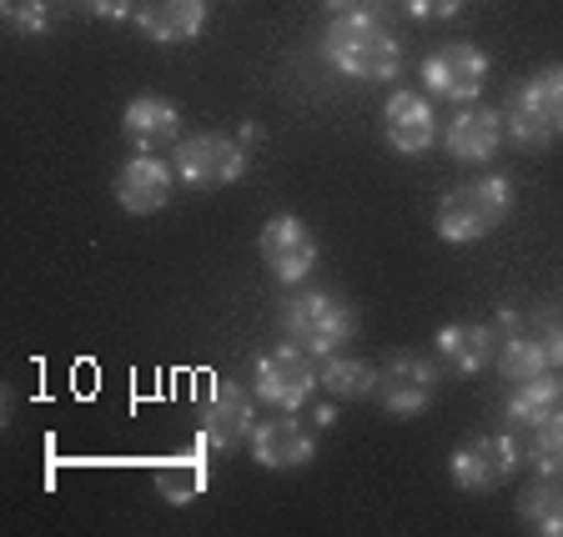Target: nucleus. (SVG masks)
Instances as JSON below:
<instances>
[{
  "label": "nucleus",
  "instance_id": "32",
  "mask_svg": "<svg viewBox=\"0 0 563 537\" xmlns=\"http://www.w3.org/2000/svg\"><path fill=\"white\" fill-rule=\"evenodd\" d=\"M312 417H317V427H332V422H338V407H332V402H322Z\"/></svg>",
  "mask_w": 563,
  "mask_h": 537
},
{
  "label": "nucleus",
  "instance_id": "5",
  "mask_svg": "<svg viewBox=\"0 0 563 537\" xmlns=\"http://www.w3.org/2000/svg\"><path fill=\"white\" fill-rule=\"evenodd\" d=\"M438 382H443V362L438 357H422V351H393L383 367H377V392L387 417H422L438 398Z\"/></svg>",
  "mask_w": 563,
  "mask_h": 537
},
{
  "label": "nucleus",
  "instance_id": "17",
  "mask_svg": "<svg viewBox=\"0 0 563 537\" xmlns=\"http://www.w3.org/2000/svg\"><path fill=\"white\" fill-rule=\"evenodd\" d=\"M438 362L457 377H478L488 362H498V342L483 322H448L438 332Z\"/></svg>",
  "mask_w": 563,
  "mask_h": 537
},
{
  "label": "nucleus",
  "instance_id": "7",
  "mask_svg": "<svg viewBox=\"0 0 563 537\" xmlns=\"http://www.w3.org/2000/svg\"><path fill=\"white\" fill-rule=\"evenodd\" d=\"M252 433H257V402L232 382H211L197 407V443H207L211 452H236L252 443Z\"/></svg>",
  "mask_w": 563,
  "mask_h": 537
},
{
  "label": "nucleus",
  "instance_id": "23",
  "mask_svg": "<svg viewBox=\"0 0 563 537\" xmlns=\"http://www.w3.org/2000/svg\"><path fill=\"white\" fill-rule=\"evenodd\" d=\"M498 372L508 377V382H523V377H539V372H553L549 357H543L539 337H533V327L514 332V337L498 347Z\"/></svg>",
  "mask_w": 563,
  "mask_h": 537
},
{
  "label": "nucleus",
  "instance_id": "30",
  "mask_svg": "<svg viewBox=\"0 0 563 537\" xmlns=\"http://www.w3.org/2000/svg\"><path fill=\"white\" fill-rule=\"evenodd\" d=\"M322 5H328V15H352V11H373L383 0H322Z\"/></svg>",
  "mask_w": 563,
  "mask_h": 537
},
{
  "label": "nucleus",
  "instance_id": "19",
  "mask_svg": "<svg viewBox=\"0 0 563 537\" xmlns=\"http://www.w3.org/2000/svg\"><path fill=\"white\" fill-rule=\"evenodd\" d=\"M563 407V372H539V377H523V382H514V392H508L504 402V417L508 427H539L543 417H553V412Z\"/></svg>",
  "mask_w": 563,
  "mask_h": 537
},
{
  "label": "nucleus",
  "instance_id": "4",
  "mask_svg": "<svg viewBox=\"0 0 563 537\" xmlns=\"http://www.w3.org/2000/svg\"><path fill=\"white\" fill-rule=\"evenodd\" d=\"M246 146L236 136H222V131H197V136H181L172 146V166L176 176L197 191H217V187H232L246 176Z\"/></svg>",
  "mask_w": 563,
  "mask_h": 537
},
{
  "label": "nucleus",
  "instance_id": "29",
  "mask_svg": "<svg viewBox=\"0 0 563 537\" xmlns=\"http://www.w3.org/2000/svg\"><path fill=\"white\" fill-rule=\"evenodd\" d=\"M408 5V15H418V21H448V15H457L468 0H402Z\"/></svg>",
  "mask_w": 563,
  "mask_h": 537
},
{
  "label": "nucleus",
  "instance_id": "9",
  "mask_svg": "<svg viewBox=\"0 0 563 537\" xmlns=\"http://www.w3.org/2000/svg\"><path fill=\"white\" fill-rule=\"evenodd\" d=\"M422 86H428V96L453 105L478 101V91L488 86V56L478 46H468V41L438 46L433 56L422 60Z\"/></svg>",
  "mask_w": 563,
  "mask_h": 537
},
{
  "label": "nucleus",
  "instance_id": "12",
  "mask_svg": "<svg viewBox=\"0 0 563 537\" xmlns=\"http://www.w3.org/2000/svg\"><path fill=\"white\" fill-rule=\"evenodd\" d=\"M252 457L272 472L307 468V462L317 457V433L307 427V422H297L292 412H277V417L257 422V433H252Z\"/></svg>",
  "mask_w": 563,
  "mask_h": 537
},
{
  "label": "nucleus",
  "instance_id": "22",
  "mask_svg": "<svg viewBox=\"0 0 563 537\" xmlns=\"http://www.w3.org/2000/svg\"><path fill=\"white\" fill-rule=\"evenodd\" d=\"M504 136L514 141L518 152H543V146H553V126L539 116V105L523 96V86H518L514 96H508V105H504Z\"/></svg>",
  "mask_w": 563,
  "mask_h": 537
},
{
  "label": "nucleus",
  "instance_id": "2",
  "mask_svg": "<svg viewBox=\"0 0 563 537\" xmlns=\"http://www.w3.org/2000/svg\"><path fill=\"white\" fill-rule=\"evenodd\" d=\"M508 206H514V181L488 171V176H473L463 187L443 191V201L433 211V226L448 246H468V242H483L493 226H504Z\"/></svg>",
  "mask_w": 563,
  "mask_h": 537
},
{
  "label": "nucleus",
  "instance_id": "14",
  "mask_svg": "<svg viewBox=\"0 0 563 537\" xmlns=\"http://www.w3.org/2000/svg\"><path fill=\"white\" fill-rule=\"evenodd\" d=\"M383 131H387V146L402 156H422L428 146L438 141V111L428 96L418 91H393L383 105Z\"/></svg>",
  "mask_w": 563,
  "mask_h": 537
},
{
  "label": "nucleus",
  "instance_id": "13",
  "mask_svg": "<svg viewBox=\"0 0 563 537\" xmlns=\"http://www.w3.org/2000/svg\"><path fill=\"white\" fill-rule=\"evenodd\" d=\"M176 191V166L156 161V152L131 156L126 166L117 171V206L131 211V216H152L172 201Z\"/></svg>",
  "mask_w": 563,
  "mask_h": 537
},
{
  "label": "nucleus",
  "instance_id": "20",
  "mask_svg": "<svg viewBox=\"0 0 563 537\" xmlns=\"http://www.w3.org/2000/svg\"><path fill=\"white\" fill-rule=\"evenodd\" d=\"M518 517H523L528 533L563 537V478L539 472V482H528V488L518 492Z\"/></svg>",
  "mask_w": 563,
  "mask_h": 537
},
{
  "label": "nucleus",
  "instance_id": "18",
  "mask_svg": "<svg viewBox=\"0 0 563 537\" xmlns=\"http://www.w3.org/2000/svg\"><path fill=\"white\" fill-rule=\"evenodd\" d=\"M207 488H211L207 443H197L191 452H181V457H166L162 468H156V497H162V503H172V507L197 503Z\"/></svg>",
  "mask_w": 563,
  "mask_h": 537
},
{
  "label": "nucleus",
  "instance_id": "8",
  "mask_svg": "<svg viewBox=\"0 0 563 537\" xmlns=\"http://www.w3.org/2000/svg\"><path fill=\"white\" fill-rule=\"evenodd\" d=\"M312 362L317 357L302 351L297 342H282V347L262 351L257 357V398L272 402L277 412H297L312 398V387L322 382V372H317Z\"/></svg>",
  "mask_w": 563,
  "mask_h": 537
},
{
  "label": "nucleus",
  "instance_id": "6",
  "mask_svg": "<svg viewBox=\"0 0 563 537\" xmlns=\"http://www.w3.org/2000/svg\"><path fill=\"white\" fill-rule=\"evenodd\" d=\"M528 462L523 443L508 433H483V437H468V443L453 452V462H448V472H453V482L463 492H493L504 488L508 478H518V468Z\"/></svg>",
  "mask_w": 563,
  "mask_h": 537
},
{
  "label": "nucleus",
  "instance_id": "10",
  "mask_svg": "<svg viewBox=\"0 0 563 537\" xmlns=\"http://www.w3.org/2000/svg\"><path fill=\"white\" fill-rule=\"evenodd\" d=\"M257 251H262L272 277L287 281V287H297V281H307L317 271V236L302 216H292V211H282V216H272V222L262 226Z\"/></svg>",
  "mask_w": 563,
  "mask_h": 537
},
{
  "label": "nucleus",
  "instance_id": "15",
  "mask_svg": "<svg viewBox=\"0 0 563 537\" xmlns=\"http://www.w3.org/2000/svg\"><path fill=\"white\" fill-rule=\"evenodd\" d=\"M131 21L156 46H181L207 31V0H136Z\"/></svg>",
  "mask_w": 563,
  "mask_h": 537
},
{
  "label": "nucleus",
  "instance_id": "26",
  "mask_svg": "<svg viewBox=\"0 0 563 537\" xmlns=\"http://www.w3.org/2000/svg\"><path fill=\"white\" fill-rule=\"evenodd\" d=\"M5 25L21 35H41L51 25L46 0H5Z\"/></svg>",
  "mask_w": 563,
  "mask_h": 537
},
{
  "label": "nucleus",
  "instance_id": "1",
  "mask_svg": "<svg viewBox=\"0 0 563 537\" xmlns=\"http://www.w3.org/2000/svg\"><path fill=\"white\" fill-rule=\"evenodd\" d=\"M322 56L352 81H393L402 70V46L373 11L332 15L328 35H322Z\"/></svg>",
  "mask_w": 563,
  "mask_h": 537
},
{
  "label": "nucleus",
  "instance_id": "31",
  "mask_svg": "<svg viewBox=\"0 0 563 537\" xmlns=\"http://www.w3.org/2000/svg\"><path fill=\"white\" fill-rule=\"evenodd\" d=\"M267 136V131H262V121H242V131H236V141H242V146H252V141H262Z\"/></svg>",
  "mask_w": 563,
  "mask_h": 537
},
{
  "label": "nucleus",
  "instance_id": "11",
  "mask_svg": "<svg viewBox=\"0 0 563 537\" xmlns=\"http://www.w3.org/2000/svg\"><path fill=\"white\" fill-rule=\"evenodd\" d=\"M443 141V152L463 166H478V161H493L498 146H504V111H493V105H463L457 116H448V126L438 131Z\"/></svg>",
  "mask_w": 563,
  "mask_h": 537
},
{
  "label": "nucleus",
  "instance_id": "21",
  "mask_svg": "<svg viewBox=\"0 0 563 537\" xmlns=\"http://www.w3.org/2000/svg\"><path fill=\"white\" fill-rule=\"evenodd\" d=\"M322 387H328L338 402H357V398H373L377 392V367L367 357H322Z\"/></svg>",
  "mask_w": 563,
  "mask_h": 537
},
{
  "label": "nucleus",
  "instance_id": "3",
  "mask_svg": "<svg viewBox=\"0 0 563 537\" xmlns=\"http://www.w3.org/2000/svg\"><path fill=\"white\" fill-rule=\"evenodd\" d=\"M277 327L287 342H297L302 351H312L317 362L342 351L357 337V306L342 302L338 292H297L282 302Z\"/></svg>",
  "mask_w": 563,
  "mask_h": 537
},
{
  "label": "nucleus",
  "instance_id": "16",
  "mask_svg": "<svg viewBox=\"0 0 563 537\" xmlns=\"http://www.w3.org/2000/svg\"><path fill=\"white\" fill-rule=\"evenodd\" d=\"M121 136L136 146V152H162L181 141V111H176L166 96H136V101L121 111Z\"/></svg>",
  "mask_w": 563,
  "mask_h": 537
},
{
  "label": "nucleus",
  "instance_id": "28",
  "mask_svg": "<svg viewBox=\"0 0 563 537\" xmlns=\"http://www.w3.org/2000/svg\"><path fill=\"white\" fill-rule=\"evenodd\" d=\"M70 5L96 15V21H126V15H136V0H70Z\"/></svg>",
  "mask_w": 563,
  "mask_h": 537
},
{
  "label": "nucleus",
  "instance_id": "24",
  "mask_svg": "<svg viewBox=\"0 0 563 537\" xmlns=\"http://www.w3.org/2000/svg\"><path fill=\"white\" fill-rule=\"evenodd\" d=\"M523 452H528V462H533V472L563 478V407L533 427V437L523 443Z\"/></svg>",
  "mask_w": 563,
  "mask_h": 537
},
{
  "label": "nucleus",
  "instance_id": "25",
  "mask_svg": "<svg viewBox=\"0 0 563 537\" xmlns=\"http://www.w3.org/2000/svg\"><path fill=\"white\" fill-rule=\"evenodd\" d=\"M523 96L539 105V116L553 126V136H563V66H543L539 76H528Z\"/></svg>",
  "mask_w": 563,
  "mask_h": 537
},
{
  "label": "nucleus",
  "instance_id": "27",
  "mask_svg": "<svg viewBox=\"0 0 563 537\" xmlns=\"http://www.w3.org/2000/svg\"><path fill=\"white\" fill-rule=\"evenodd\" d=\"M533 337H539V347H543V357H549L553 372H563V316L549 312L543 322H533Z\"/></svg>",
  "mask_w": 563,
  "mask_h": 537
}]
</instances>
